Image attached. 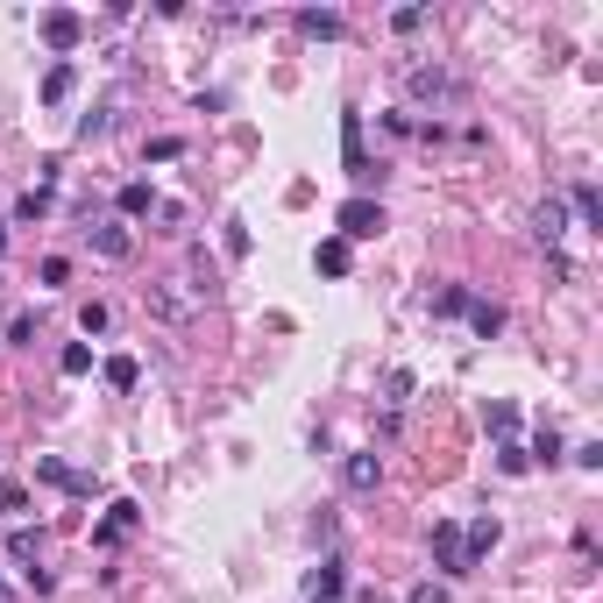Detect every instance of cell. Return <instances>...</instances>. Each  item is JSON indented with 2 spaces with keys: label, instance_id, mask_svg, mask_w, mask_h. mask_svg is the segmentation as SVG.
Listing matches in <instances>:
<instances>
[{
  "label": "cell",
  "instance_id": "6da1fadb",
  "mask_svg": "<svg viewBox=\"0 0 603 603\" xmlns=\"http://www.w3.org/2000/svg\"><path fill=\"white\" fill-rule=\"evenodd\" d=\"M334 228H341V242H348V249H355V242H376V235H384V206H376L369 192H355V199H341Z\"/></svg>",
  "mask_w": 603,
  "mask_h": 603
},
{
  "label": "cell",
  "instance_id": "7a4b0ae2",
  "mask_svg": "<svg viewBox=\"0 0 603 603\" xmlns=\"http://www.w3.org/2000/svg\"><path fill=\"white\" fill-rule=\"evenodd\" d=\"M405 93L419 107H447V100H462V79H455V71H440V64H412L405 71Z\"/></svg>",
  "mask_w": 603,
  "mask_h": 603
},
{
  "label": "cell",
  "instance_id": "3957f363",
  "mask_svg": "<svg viewBox=\"0 0 603 603\" xmlns=\"http://www.w3.org/2000/svg\"><path fill=\"white\" fill-rule=\"evenodd\" d=\"M341 164H348L355 185H376V171H384V164H369V149H362V114L355 107L341 114Z\"/></svg>",
  "mask_w": 603,
  "mask_h": 603
},
{
  "label": "cell",
  "instance_id": "277c9868",
  "mask_svg": "<svg viewBox=\"0 0 603 603\" xmlns=\"http://www.w3.org/2000/svg\"><path fill=\"white\" fill-rule=\"evenodd\" d=\"M341 483H348L355 497H369L376 483H384V455H376V447H362V455H348V462H341Z\"/></svg>",
  "mask_w": 603,
  "mask_h": 603
},
{
  "label": "cell",
  "instance_id": "5b68a950",
  "mask_svg": "<svg viewBox=\"0 0 603 603\" xmlns=\"http://www.w3.org/2000/svg\"><path fill=\"white\" fill-rule=\"evenodd\" d=\"M135 525H142V504H135V497H121V504H107V518L93 525V540H100V547H114V540H128V533H135Z\"/></svg>",
  "mask_w": 603,
  "mask_h": 603
},
{
  "label": "cell",
  "instance_id": "8992f818",
  "mask_svg": "<svg viewBox=\"0 0 603 603\" xmlns=\"http://www.w3.org/2000/svg\"><path fill=\"white\" fill-rule=\"evenodd\" d=\"M433 568H440V575H469V568H462V525H455V518L433 525Z\"/></svg>",
  "mask_w": 603,
  "mask_h": 603
},
{
  "label": "cell",
  "instance_id": "52a82bcc",
  "mask_svg": "<svg viewBox=\"0 0 603 603\" xmlns=\"http://www.w3.org/2000/svg\"><path fill=\"white\" fill-rule=\"evenodd\" d=\"M79 36H86V15H71V8H50L43 15V43L50 50H79Z\"/></svg>",
  "mask_w": 603,
  "mask_h": 603
},
{
  "label": "cell",
  "instance_id": "ba28073f",
  "mask_svg": "<svg viewBox=\"0 0 603 603\" xmlns=\"http://www.w3.org/2000/svg\"><path fill=\"white\" fill-rule=\"evenodd\" d=\"M93 235V249L107 256V263H128L135 256V235H128V220H100V228H86Z\"/></svg>",
  "mask_w": 603,
  "mask_h": 603
},
{
  "label": "cell",
  "instance_id": "9c48e42d",
  "mask_svg": "<svg viewBox=\"0 0 603 603\" xmlns=\"http://www.w3.org/2000/svg\"><path fill=\"white\" fill-rule=\"evenodd\" d=\"M497 540H504V525H497V518H476V525H469V533H462V568L476 575V561H483V554H490Z\"/></svg>",
  "mask_w": 603,
  "mask_h": 603
},
{
  "label": "cell",
  "instance_id": "30bf717a",
  "mask_svg": "<svg viewBox=\"0 0 603 603\" xmlns=\"http://www.w3.org/2000/svg\"><path fill=\"white\" fill-rule=\"evenodd\" d=\"M341 589H348V568H341V561L327 554V561H320V568L306 575V596H313V603H334Z\"/></svg>",
  "mask_w": 603,
  "mask_h": 603
},
{
  "label": "cell",
  "instance_id": "8fae6325",
  "mask_svg": "<svg viewBox=\"0 0 603 603\" xmlns=\"http://www.w3.org/2000/svg\"><path fill=\"white\" fill-rule=\"evenodd\" d=\"M36 476H43V483H57V490H71V497H93V476H79V469H64L57 455H43V462H36Z\"/></svg>",
  "mask_w": 603,
  "mask_h": 603
},
{
  "label": "cell",
  "instance_id": "7c38bea8",
  "mask_svg": "<svg viewBox=\"0 0 603 603\" xmlns=\"http://www.w3.org/2000/svg\"><path fill=\"white\" fill-rule=\"evenodd\" d=\"M313 263H320V277H348V263H355V249H348L341 235H327V242L313 249Z\"/></svg>",
  "mask_w": 603,
  "mask_h": 603
},
{
  "label": "cell",
  "instance_id": "4fadbf2b",
  "mask_svg": "<svg viewBox=\"0 0 603 603\" xmlns=\"http://www.w3.org/2000/svg\"><path fill=\"white\" fill-rule=\"evenodd\" d=\"M71 86H79V71H71V64H50V71H43V107H64Z\"/></svg>",
  "mask_w": 603,
  "mask_h": 603
},
{
  "label": "cell",
  "instance_id": "5bb4252c",
  "mask_svg": "<svg viewBox=\"0 0 603 603\" xmlns=\"http://www.w3.org/2000/svg\"><path fill=\"white\" fill-rule=\"evenodd\" d=\"M469 327L490 341V334H504V306H497V298H469Z\"/></svg>",
  "mask_w": 603,
  "mask_h": 603
},
{
  "label": "cell",
  "instance_id": "9a60e30c",
  "mask_svg": "<svg viewBox=\"0 0 603 603\" xmlns=\"http://www.w3.org/2000/svg\"><path fill=\"white\" fill-rule=\"evenodd\" d=\"M114 206H121V220H142V213H157V192L135 178V185H121V199H114Z\"/></svg>",
  "mask_w": 603,
  "mask_h": 603
},
{
  "label": "cell",
  "instance_id": "2e32d148",
  "mask_svg": "<svg viewBox=\"0 0 603 603\" xmlns=\"http://www.w3.org/2000/svg\"><path fill=\"white\" fill-rule=\"evenodd\" d=\"M149 313H157V320H185V313H192V298H178L171 284H157V291H149Z\"/></svg>",
  "mask_w": 603,
  "mask_h": 603
},
{
  "label": "cell",
  "instance_id": "e0dca14e",
  "mask_svg": "<svg viewBox=\"0 0 603 603\" xmlns=\"http://www.w3.org/2000/svg\"><path fill=\"white\" fill-rule=\"evenodd\" d=\"M298 29L320 36V43H334V36H341V15H334V8H306V15H298Z\"/></svg>",
  "mask_w": 603,
  "mask_h": 603
},
{
  "label": "cell",
  "instance_id": "ac0fdd59",
  "mask_svg": "<svg viewBox=\"0 0 603 603\" xmlns=\"http://www.w3.org/2000/svg\"><path fill=\"white\" fill-rule=\"evenodd\" d=\"M107 384H114V391H135V384H142V362H135V355H107Z\"/></svg>",
  "mask_w": 603,
  "mask_h": 603
},
{
  "label": "cell",
  "instance_id": "d6986e66",
  "mask_svg": "<svg viewBox=\"0 0 603 603\" xmlns=\"http://www.w3.org/2000/svg\"><path fill=\"white\" fill-rule=\"evenodd\" d=\"M561 235H568V206H561V199H547V206H540V242L554 249Z\"/></svg>",
  "mask_w": 603,
  "mask_h": 603
},
{
  "label": "cell",
  "instance_id": "ffe728a7",
  "mask_svg": "<svg viewBox=\"0 0 603 603\" xmlns=\"http://www.w3.org/2000/svg\"><path fill=\"white\" fill-rule=\"evenodd\" d=\"M433 313H440V320L469 313V284H440V291H433Z\"/></svg>",
  "mask_w": 603,
  "mask_h": 603
},
{
  "label": "cell",
  "instance_id": "44dd1931",
  "mask_svg": "<svg viewBox=\"0 0 603 603\" xmlns=\"http://www.w3.org/2000/svg\"><path fill=\"white\" fill-rule=\"evenodd\" d=\"M36 554H43V533H29V525H15V540H8V561L36 568Z\"/></svg>",
  "mask_w": 603,
  "mask_h": 603
},
{
  "label": "cell",
  "instance_id": "7402d4cb",
  "mask_svg": "<svg viewBox=\"0 0 603 603\" xmlns=\"http://www.w3.org/2000/svg\"><path fill=\"white\" fill-rule=\"evenodd\" d=\"M50 199H57L50 185H29V192L15 199V220H43V213H50Z\"/></svg>",
  "mask_w": 603,
  "mask_h": 603
},
{
  "label": "cell",
  "instance_id": "603a6c76",
  "mask_svg": "<svg viewBox=\"0 0 603 603\" xmlns=\"http://www.w3.org/2000/svg\"><path fill=\"white\" fill-rule=\"evenodd\" d=\"M483 426H490L497 440H511V433H518V405H504V398H497V405L483 412Z\"/></svg>",
  "mask_w": 603,
  "mask_h": 603
},
{
  "label": "cell",
  "instance_id": "cb8c5ba5",
  "mask_svg": "<svg viewBox=\"0 0 603 603\" xmlns=\"http://www.w3.org/2000/svg\"><path fill=\"white\" fill-rule=\"evenodd\" d=\"M22 511H29V490L15 476H0V518H22Z\"/></svg>",
  "mask_w": 603,
  "mask_h": 603
},
{
  "label": "cell",
  "instance_id": "d4e9b609",
  "mask_svg": "<svg viewBox=\"0 0 603 603\" xmlns=\"http://www.w3.org/2000/svg\"><path fill=\"white\" fill-rule=\"evenodd\" d=\"M575 213H582V228H603V199H596V185H575Z\"/></svg>",
  "mask_w": 603,
  "mask_h": 603
},
{
  "label": "cell",
  "instance_id": "484cf974",
  "mask_svg": "<svg viewBox=\"0 0 603 603\" xmlns=\"http://www.w3.org/2000/svg\"><path fill=\"white\" fill-rule=\"evenodd\" d=\"M79 327H86V334H107V327H114V306H100V298H86V306H79Z\"/></svg>",
  "mask_w": 603,
  "mask_h": 603
},
{
  "label": "cell",
  "instance_id": "4316f807",
  "mask_svg": "<svg viewBox=\"0 0 603 603\" xmlns=\"http://www.w3.org/2000/svg\"><path fill=\"white\" fill-rule=\"evenodd\" d=\"M57 369H64V376H86V369H93V348H86V341H71V348L57 355Z\"/></svg>",
  "mask_w": 603,
  "mask_h": 603
},
{
  "label": "cell",
  "instance_id": "83f0119b",
  "mask_svg": "<svg viewBox=\"0 0 603 603\" xmlns=\"http://www.w3.org/2000/svg\"><path fill=\"white\" fill-rule=\"evenodd\" d=\"M525 462H547V469H554V462H561V433L540 426V440H533V455H525Z\"/></svg>",
  "mask_w": 603,
  "mask_h": 603
},
{
  "label": "cell",
  "instance_id": "f1b7e54d",
  "mask_svg": "<svg viewBox=\"0 0 603 603\" xmlns=\"http://www.w3.org/2000/svg\"><path fill=\"white\" fill-rule=\"evenodd\" d=\"M384 398H391V412L412 398V369H384Z\"/></svg>",
  "mask_w": 603,
  "mask_h": 603
},
{
  "label": "cell",
  "instance_id": "f546056e",
  "mask_svg": "<svg viewBox=\"0 0 603 603\" xmlns=\"http://www.w3.org/2000/svg\"><path fill=\"white\" fill-rule=\"evenodd\" d=\"M497 469H504V476H525L533 462H525V447H518V440H504V447H497Z\"/></svg>",
  "mask_w": 603,
  "mask_h": 603
},
{
  "label": "cell",
  "instance_id": "4dcf8cb0",
  "mask_svg": "<svg viewBox=\"0 0 603 603\" xmlns=\"http://www.w3.org/2000/svg\"><path fill=\"white\" fill-rule=\"evenodd\" d=\"M171 157H185V135H157L149 142V164H171Z\"/></svg>",
  "mask_w": 603,
  "mask_h": 603
},
{
  "label": "cell",
  "instance_id": "1f68e13d",
  "mask_svg": "<svg viewBox=\"0 0 603 603\" xmlns=\"http://www.w3.org/2000/svg\"><path fill=\"white\" fill-rule=\"evenodd\" d=\"M391 29H398V36H419V29H426V8H398Z\"/></svg>",
  "mask_w": 603,
  "mask_h": 603
},
{
  "label": "cell",
  "instance_id": "d6a6232c",
  "mask_svg": "<svg viewBox=\"0 0 603 603\" xmlns=\"http://www.w3.org/2000/svg\"><path fill=\"white\" fill-rule=\"evenodd\" d=\"M36 277L57 291V284H71V263H64V256H43V270H36Z\"/></svg>",
  "mask_w": 603,
  "mask_h": 603
},
{
  "label": "cell",
  "instance_id": "836d02e7",
  "mask_svg": "<svg viewBox=\"0 0 603 603\" xmlns=\"http://www.w3.org/2000/svg\"><path fill=\"white\" fill-rule=\"evenodd\" d=\"M8 341L29 348V341H36V313H15V320H8Z\"/></svg>",
  "mask_w": 603,
  "mask_h": 603
},
{
  "label": "cell",
  "instance_id": "e575fe53",
  "mask_svg": "<svg viewBox=\"0 0 603 603\" xmlns=\"http://www.w3.org/2000/svg\"><path fill=\"white\" fill-rule=\"evenodd\" d=\"M575 469H603V440H582L575 447Z\"/></svg>",
  "mask_w": 603,
  "mask_h": 603
},
{
  "label": "cell",
  "instance_id": "d590c367",
  "mask_svg": "<svg viewBox=\"0 0 603 603\" xmlns=\"http://www.w3.org/2000/svg\"><path fill=\"white\" fill-rule=\"evenodd\" d=\"M405 603H447V589H440V582H419V589H412Z\"/></svg>",
  "mask_w": 603,
  "mask_h": 603
},
{
  "label": "cell",
  "instance_id": "8d00e7d4",
  "mask_svg": "<svg viewBox=\"0 0 603 603\" xmlns=\"http://www.w3.org/2000/svg\"><path fill=\"white\" fill-rule=\"evenodd\" d=\"M0 603H15V582H8V575H0Z\"/></svg>",
  "mask_w": 603,
  "mask_h": 603
},
{
  "label": "cell",
  "instance_id": "74e56055",
  "mask_svg": "<svg viewBox=\"0 0 603 603\" xmlns=\"http://www.w3.org/2000/svg\"><path fill=\"white\" fill-rule=\"evenodd\" d=\"M0 256H8V220H0Z\"/></svg>",
  "mask_w": 603,
  "mask_h": 603
}]
</instances>
